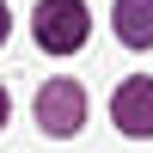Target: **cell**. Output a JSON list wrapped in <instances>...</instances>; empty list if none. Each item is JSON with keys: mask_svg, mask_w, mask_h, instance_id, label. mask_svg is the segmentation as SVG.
Here are the masks:
<instances>
[{"mask_svg": "<svg viewBox=\"0 0 153 153\" xmlns=\"http://www.w3.org/2000/svg\"><path fill=\"white\" fill-rule=\"evenodd\" d=\"M6 110H12V104H6V86H0V129H6Z\"/></svg>", "mask_w": 153, "mask_h": 153, "instance_id": "5b68a950", "label": "cell"}, {"mask_svg": "<svg viewBox=\"0 0 153 153\" xmlns=\"http://www.w3.org/2000/svg\"><path fill=\"white\" fill-rule=\"evenodd\" d=\"M110 25H117V37L129 49H153V0H117Z\"/></svg>", "mask_w": 153, "mask_h": 153, "instance_id": "277c9868", "label": "cell"}, {"mask_svg": "<svg viewBox=\"0 0 153 153\" xmlns=\"http://www.w3.org/2000/svg\"><path fill=\"white\" fill-rule=\"evenodd\" d=\"M6 25H12V19H6V0H0V43H6Z\"/></svg>", "mask_w": 153, "mask_h": 153, "instance_id": "8992f818", "label": "cell"}, {"mask_svg": "<svg viewBox=\"0 0 153 153\" xmlns=\"http://www.w3.org/2000/svg\"><path fill=\"white\" fill-rule=\"evenodd\" d=\"M37 43L49 49V55H68V49L86 43V31H92V19H86L80 0H37Z\"/></svg>", "mask_w": 153, "mask_h": 153, "instance_id": "6da1fadb", "label": "cell"}, {"mask_svg": "<svg viewBox=\"0 0 153 153\" xmlns=\"http://www.w3.org/2000/svg\"><path fill=\"white\" fill-rule=\"evenodd\" d=\"M80 123H86L80 80H43V92H37V129L55 135V141H68V135H80Z\"/></svg>", "mask_w": 153, "mask_h": 153, "instance_id": "7a4b0ae2", "label": "cell"}, {"mask_svg": "<svg viewBox=\"0 0 153 153\" xmlns=\"http://www.w3.org/2000/svg\"><path fill=\"white\" fill-rule=\"evenodd\" d=\"M110 117H117L123 135L135 141H153V80H123L117 98H110Z\"/></svg>", "mask_w": 153, "mask_h": 153, "instance_id": "3957f363", "label": "cell"}]
</instances>
